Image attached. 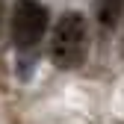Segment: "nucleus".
Segmentation results:
<instances>
[{"label":"nucleus","mask_w":124,"mask_h":124,"mask_svg":"<svg viewBox=\"0 0 124 124\" xmlns=\"http://www.w3.org/2000/svg\"><path fill=\"white\" fill-rule=\"evenodd\" d=\"M0 18H3V0H0Z\"/></svg>","instance_id":"obj_4"},{"label":"nucleus","mask_w":124,"mask_h":124,"mask_svg":"<svg viewBox=\"0 0 124 124\" xmlns=\"http://www.w3.org/2000/svg\"><path fill=\"white\" fill-rule=\"evenodd\" d=\"M124 15V0H95V18L101 30H115Z\"/></svg>","instance_id":"obj_3"},{"label":"nucleus","mask_w":124,"mask_h":124,"mask_svg":"<svg viewBox=\"0 0 124 124\" xmlns=\"http://www.w3.org/2000/svg\"><path fill=\"white\" fill-rule=\"evenodd\" d=\"M89 53V27L80 12H65L53 27L50 39V59L56 68H80Z\"/></svg>","instance_id":"obj_1"},{"label":"nucleus","mask_w":124,"mask_h":124,"mask_svg":"<svg viewBox=\"0 0 124 124\" xmlns=\"http://www.w3.org/2000/svg\"><path fill=\"white\" fill-rule=\"evenodd\" d=\"M47 9L39 0H18L12 9V41L18 47H36L47 33Z\"/></svg>","instance_id":"obj_2"}]
</instances>
